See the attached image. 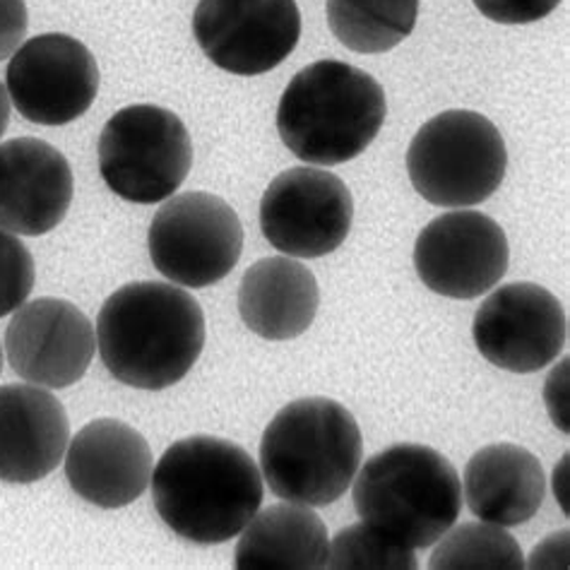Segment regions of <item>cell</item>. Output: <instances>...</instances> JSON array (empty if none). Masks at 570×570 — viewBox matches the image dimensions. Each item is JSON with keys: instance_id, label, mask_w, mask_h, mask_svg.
<instances>
[{"instance_id": "52a82bcc", "label": "cell", "mask_w": 570, "mask_h": 570, "mask_svg": "<svg viewBox=\"0 0 570 570\" xmlns=\"http://www.w3.org/2000/svg\"><path fill=\"white\" fill-rule=\"evenodd\" d=\"M97 155L104 184L118 198L155 205L184 186L193 167V140L174 111L132 104L104 126Z\"/></svg>"}, {"instance_id": "7402d4cb", "label": "cell", "mask_w": 570, "mask_h": 570, "mask_svg": "<svg viewBox=\"0 0 570 570\" xmlns=\"http://www.w3.org/2000/svg\"><path fill=\"white\" fill-rule=\"evenodd\" d=\"M433 570H520L524 553L515 537L493 522L453 524L433 549Z\"/></svg>"}, {"instance_id": "277c9868", "label": "cell", "mask_w": 570, "mask_h": 570, "mask_svg": "<svg viewBox=\"0 0 570 570\" xmlns=\"http://www.w3.org/2000/svg\"><path fill=\"white\" fill-rule=\"evenodd\" d=\"M387 116L376 78L342 61H318L298 70L277 107V132L308 167L347 164L376 140Z\"/></svg>"}, {"instance_id": "603a6c76", "label": "cell", "mask_w": 570, "mask_h": 570, "mask_svg": "<svg viewBox=\"0 0 570 570\" xmlns=\"http://www.w3.org/2000/svg\"><path fill=\"white\" fill-rule=\"evenodd\" d=\"M325 568L330 570H416V553L385 534L368 528L366 522L350 524L330 539Z\"/></svg>"}, {"instance_id": "e0dca14e", "label": "cell", "mask_w": 570, "mask_h": 570, "mask_svg": "<svg viewBox=\"0 0 570 570\" xmlns=\"http://www.w3.org/2000/svg\"><path fill=\"white\" fill-rule=\"evenodd\" d=\"M70 422L39 385H0V482L35 484L63 462Z\"/></svg>"}, {"instance_id": "f546056e", "label": "cell", "mask_w": 570, "mask_h": 570, "mask_svg": "<svg viewBox=\"0 0 570 570\" xmlns=\"http://www.w3.org/2000/svg\"><path fill=\"white\" fill-rule=\"evenodd\" d=\"M8 124H10V97H8L6 85L0 82V138H3V132L8 130Z\"/></svg>"}, {"instance_id": "2e32d148", "label": "cell", "mask_w": 570, "mask_h": 570, "mask_svg": "<svg viewBox=\"0 0 570 570\" xmlns=\"http://www.w3.org/2000/svg\"><path fill=\"white\" fill-rule=\"evenodd\" d=\"M75 178L68 159L39 138L0 142V229L43 236L68 215Z\"/></svg>"}, {"instance_id": "8fae6325", "label": "cell", "mask_w": 570, "mask_h": 570, "mask_svg": "<svg viewBox=\"0 0 570 570\" xmlns=\"http://www.w3.org/2000/svg\"><path fill=\"white\" fill-rule=\"evenodd\" d=\"M193 35L217 68L242 78L275 70L302 39L296 0H200Z\"/></svg>"}, {"instance_id": "8992f818", "label": "cell", "mask_w": 570, "mask_h": 570, "mask_svg": "<svg viewBox=\"0 0 570 570\" xmlns=\"http://www.w3.org/2000/svg\"><path fill=\"white\" fill-rule=\"evenodd\" d=\"M508 149L487 116L453 109L433 116L410 142L407 174L414 190L436 207L487 203L505 178Z\"/></svg>"}, {"instance_id": "30bf717a", "label": "cell", "mask_w": 570, "mask_h": 570, "mask_svg": "<svg viewBox=\"0 0 570 570\" xmlns=\"http://www.w3.org/2000/svg\"><path fill=\"white\" fill-rule=\"evenodd\" d=\"M6 89L29 124H72L99 95L97 58L70 35H39L10 56Z\"/></svg>"}, {"instance_id": "4316f807", "label": "cell", "mask_w": 570, "mask_h": 570, "mask_svg": "<svg viewBox=\"0 0 570 570\" xmlns=\"http://www.w3.org/2000/svg\"><path fill=\"white\" fill-rule=\"evenodd\" d=\"M544 404L551 416V422L557 424L559 431H570V419H568V356L561 358L559 366L544 381Z\"/></svg>"}, {"instance_id": "9a60e30c", "label": "cell", "mask_w": 570, "mask_h": 570, "mask_svg": "<svg viewBox=\"0 0 570 570\" xmlns=\"http://www.w3.org/2000/svg\"><path fill=\"white\" fill-rule=\"evenodd\" d=\"M153 450L142 433L116 419L89 422L75 433L66 450L70 489L104 510L138 501L153 482Z\"/></svg>"}, {"instance_id": "9c48e42d", "label": "cell", "mask_w": 570, "mask_h": 570, "mask_svg": "<svg viewBox=\"0 0 570 570\" xmlns=\"http://www.w3.org/2000/svg\"><path fill=\"white\" fill-rule=\"evenodd\" d=\"M354 200L340 176L321 167H294L267 186L261 200V232L289 258H323L352 232Z\"/></svg>"}, {"instance_id": "5b68a950", "label": "cell", "mask_w": 570, "mask_h": 570, "mask_svg": "<svg viewBox=\"0 0 570 570\" xmlns=\"http://www.w3.org/2000/svg\"><path fill=\"white\" fill-rule=\"evenodd\" d=\"M352 487L362 522L414 551L436 544L462 510L453 462L419 443L390 445L368 458Z\"/></svg>"}, {"instance_id": "484cf974", "label": "cell", "mask_w": 570, "mask_h": 570, "mask_svg": "<svg viewBox=\"0 0 570 570\" xmlns=\"http://www.w3.org/2000/svg\"><path fill=\"white\" fill-rule=\"evenodd\" d=\"M29 27L24 0H0V61L22 47Z\"/></svg>"}, {"instance_id": "4fadbf2b", "label": "cell", "mask_w": 570, "mask_h": 570, "mask_svg": "<svg viewBox=\"0 0 570 570\" xmlns=\"http://www.w3.org/2000/svg\"><path fill=\"white\" fill-rule=\"evenodd\" d=\"M510 246L497 219L458 209L431 219L414 244V269L424 287L448 298H476L508 273Z\"/></svg>"}, {"instance_id": "3957f363", "label": "cell", "mask_w": 570, "mask_h": 570, "mask_svg": "<svg viewBox=\"0 0 570 570\" xmlns=\"http://www.w3.org/2000/svg\"><path fill=\"white\" fill-rule=\"evenodd\" d=\"M364 462L354 414L330 397L294 400L261 441V474L277 499L323 508L340 501Z\"/></svg>"}, {"instance_id": "6da1fadb", "label": "cell", "mask_w": 570, "mask_h": 570, "mask_svg": "<svg viewBox=\"0 0 570 570\" xmlns=\"http://www.w3.org/2000/svg\"><path fill=\"white\" fill-rule=\"evenodd\" d=\"M205 313L193 294L167 282H132L104 302L97 350L116 381L138 390L181 383L205 347Z\"/></svg>"}, {"instance_id": "5bb4252c", "label": "cell", "mask_w": 570, "mask_h": 570, "mask_svg": "<svg viewBox=\"0 0 570 570\" xmlns=\"http://www.w3.org/2000/svg\"><path fill=\"white\" fill-rule=\"evenodd\" d=\"M97 352V330L68 298L22 304L6 330V354L27 383L63 390L78 383Z\"/></svg>"}, {"instance_id": "ba28073f", "label": "cell", "mask_w": 570, "mask_h": 570, "mask_svg": "<svg viewBox=\"0 0 570 570\" xmlns=\"http://www.w3.org/2000/svg\"><path fill=\"white\" fill-rule=\"evenodd\" d=\"M149 258L178 287L205 289L236 267L244 227L234 207L205 190L167 198L149 227Z\"/></svg>"}, {"instance_id": "f1b7e54d", "label": "cell", "mask_w": 570, "mask_h": 570, "mask_svg": "<svg viewBox=\"0 0 570 570\" xmlns=\"http://www.w3.org/2000/svg\"><path fill=\"white\" fill-rule=\"evenodd\" d=\"M553 493H557L563 513H568V455H563L557 470H553Z\"/></svg>"}, {"instance_id": "7a4b0ae2", "label": "cell", "mask_w": 570, "mask_h": 570, "mask_svg": "<svg viewBox=\"0 0 570 570\" xmlns=\"http://www.w3.org/2000/svg\"><path fill=\"white\" fill-rule=\"evenodd\" d=\"M149 484L161 522L203 547L242 534L265 497L261 468L246 450L205 433L169 445Z\"/></svg>"}, {"instance_id": "44dd1931", "label": "cell", "mask_w": 570, "mask_h": 570, "mask_svg": "<svg viewBox=\"0 0 570 570\" xmlns=\"http://www.w3.org/2000/svg\"><path fill=\"white\" fill-rule=\"evenodd\" d=\"M327 27L354 53H385L407 39L419 0H327Z\"/></svg>"}, {"instance_id": "d4e9b609", "label": "cell", "mask_w": 570, "mask_h": 570, "mask_svg": "<svg viewBox=\"0 0 570 570\" xmlns=\"http://www.w3.org/2000/svg\"><path fill=\"white\" fill-rule=\"evenodd\" d=\"M487 20L499 24H532L559 8L561 0H472Z\"/></svg>"}, {"instance_id": "ac0fdd59", "label": "cell", "mask_w": 570, "mask_h": 570, "mask_svg": "<svg viewBox=\"0 0 570 570\" xmlns=\"http://www.w3.org/2000/svg\"><path fill=\"white\" fill-rule=\"evenodd\" d=\"M547 479L537 455L515 443H493L470 458L462 499L482 522L518 528L544 503Z\"/></svg>"}, {"instance_id": "ffe728a7", "label": "cell", "mask_w": 570, "mask_h": 570, "mask_svg": "<svg viewBox=\"0 0 570 570\" xmlns=\"http://www.w3.org/2000/svg\"><path fill=\"white\" fill-rule=\"evenodd\" d=\"M330 537L311 505L277 503L258 510L236 544L238 570H321Z\"/></svg>"}, {"instance_id": "83f0119b", "label": "cell", "mask_w": 570, "mask_h": 570, "mask_svg": "<svg viewBox=\"0 0 570 570\" xmlns=\"http://www.w3.org/2000/svg\"><path fill=\"white\" fill-rule=\"evenodd\" d=\"M524 566L539 570V568H568V530H561L557 534L547 537L542 544H539L530 561H524Z\"/></svg>"}, {"instance_id": "d6986e66", "label": "cell", "mask_w": 570, "mask_h": 570, "mask_svg": "<svg viewBox=\"0 0 570 570\" xmlns=\"http://www.w3.org/2000/svg\"><path fill=\"white\" fill-rule=\"evenodd\" d=\"M318 279L289 255L263 258L246 269L238 284V313L250 333L269 342H287L316 321Z\"/></svg>"}, {"instance_id": "4dcf8cb0", "label": "cell", "mask_w": 570, "mask_h": 570, "mask_svg": "<svg viewBox=\"0 0 570 570\" xmlns=\"http://www.w3.org/2000/svg\"><path fill=\"white\" fill-rule=\"evenodd\" d=\"M0 373H3V344H0Z\"/></svg>"}, {"instance_id": "cb8c5ba5", "label": "cell", "mask_w": 570, "mask_h": 570, "mask_svg": "<svg viewBox=\"0 0 570 570\" xmlns=\"http://www.w3.org/2000/svg\"><path fill=\"white\" fill-rule=\"evenodd\" d=\"M37 267L18 234L0 229V318L10 316L35 289Z\"/></svg>"}, {"instance_id": "7c38bea8", "label": "cell", "mask_w": 570, "mask_h": 570, "mask_svg": "<svg viewBox=\"0 0 570 570\" xmlns=\"http://www.w3.org/2000/svg\"><path fill=\"white\" fill-rule=\"evenodd\" d=\"M472 337L489 364L537 373L559 358L568 337L563 304L534 282H510L479 306Z\"/></svg>"}]
</instances>
